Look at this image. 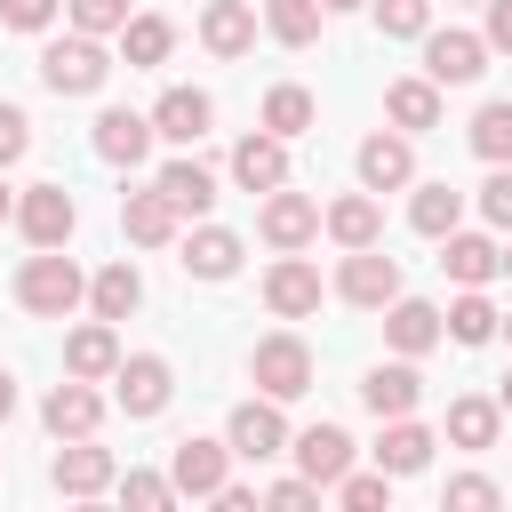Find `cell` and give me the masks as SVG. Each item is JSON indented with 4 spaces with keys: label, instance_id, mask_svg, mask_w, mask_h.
<instances>
[{
    "label": "cell",
    "instance_id": "cell-22",
    "mask_svg": "<svg viewBox=\"0 0 512 512\" xmlns=\"http://www.w3.org/2000/svg\"><path fill=\"white\" fill-rule=\"evenodd\" d=\"M200 48L224 56V64H240L256 48V0H208L200 8Z\"/></svg>",
    "mask_w": 512,
    "mask_h": 512
},
{
    "label": "cell",
    "instance_id": "cell-54",
    "mask_svg": "<svg viewBox=\"0 0 512 512\" xmlns=\"http://www.w3.org/2000/svg\"><path fill=\"white\" fill-rule=\"evenodd\" d=\"M496 336H504V344H512V312H496Z\"/></svg>",
    "mask_w": 512,
    "mask_h": 512
},
{
    "label": "cell",
    "instance_id": "cell-19",
    "mask_svg": "<svg viewBox=\"0 0 512 512\" xmlns=\"http://www.w3.org/2000/svg\"><path fill=\"white\" fill-rule=\"evenodd\" d=\"M216 128V96L208 88H160V104H152V136H168V144H200Z\"/></svg>",
    "mask_w": 512,
    "mask_h": 512
},
{
    "label": "cell",
    "instance_id": "cell-41",
    "mask_svg": "<svg viewBox=\"0 0 512 512\" xmlns=\"http://www.w3.org/2000/svg\"><path fill=\"white\" fill-rule=\"evenodd\" d=\"M64 16H72V32H96V40H112L136 8L128 0H64Z\"/></svg>",
    "mask_w": 512,
    "mask_h": 512
},
{
    "label": "cell",
    "instance_id": "cell-23",
    "mask_svg": "<svg viewBox=\"0 0 512 512\" xmlns=\"http://www.w3.org/2000/svg\"><path fill=\"white\" fill-rule=\"evenodd\" d=\"M232 184H240V192H272V184H288V136H272V128L240 136V144H232Z\"/></svg>",
    "mask_w": 512,
    "mask_h": 512
},
{
    "label": "cell",
    "instance_id": "cell-6",
    "mask_svg": "<svg viewBox=\"0 0 512 512\" xmlns=\"http://www.w3.org/2000/svg\"><path fill=\"white\" fill-rule=\"evenodd\" d=\"M224 448L240 456V464H272V456H288V416H280V400H240L232 416H224Z\"/></svg>",
    "mask_w": 512,
    "mask_h": 512
},
{
    "label": "cell",
    "instance_id": "cell-12",
    "mask_svg": "<svg viewBox=\"0 0 512 512\" xmlns=\"http://www.w3.org/2000/svg\"><path fill=\"white\" fill-rule=\"evenodd\" d=\"M488 72V40L480 32H424V80H440V88H472Z\"/></svg>",
    "mask_w": 512,
    "mask_h": 512
},
{
    "label": "cell",
    "instance_id": "cell-7",
    "mask_svg": "<svg viewBox=\"0 0 512 512\" xmlns=\"http://www.w3.org/2000/svg\"><path fill=\"white\" fill-rule=\"evenodd\" d=\"M352 168H360V192H408L416 184V136H400V128H376V136H360V152H352Z\"/></svg>",
    "mask_w": 512,
    "mask_h": 512
},
{
    "label": "cell",
    "instance_id": "cell-29",
    "mask_svg": "<svg viewBox=\"0 0 512 512\" xmlns=\"http://www.w3.org/2000/svg\"><path fill=\"white\" fill-rule=\"evenodd\" d=\"M384 120H392L400 136H424V128H440V80H424V72L392 80V88H384Z\"/></svg>",
    "mask_w": 512,
    "mask_h": 512
},
{
    "label": "cell",
    "instance_id": "cell-53",
    "mask_svg": "<svg viewBox=\"0 0 512 512\" xmlns=\"http://www.w3.org/2000/svg\"><path fill=\"white\" fill-rule=\"evenodd\" d=\"M496 408H504V416H512V376H504V384H496Z\"/></svg>",
    "mask_w": 512,
    "mask_h": 512
},
{
    "label": "cell",
    "instance_id": "cell-1",
    "mask_svg": "<svg viewBox=\"0 0 512 512\" xmlns=\"http://www.w3.org/2000/svg\"><path fill=\"white\" fill-rule=\"evenodd\" d=\"M16 304H24L32 320H72V312L88 304V272H80L64 248H32V256L16 264Z\"/></svg>",
    "mask_w": 512,
    "mask_h": 512
},
{
    "label": "cell",
    "instance_id": "cell-49",
    "mask_svg": "<svg viewBox=\"0 0 512 512\" xmlns=\"http://www.w3.org/2000/svg\"><path fill=\"white\" fill-rule=\"evenodd\" d=\"M8 416H16V376L0 368V424H8Z\"/></svg>",
    "mask_w": 512,
    "mask_h": 512
},
{
    "label": "cell",
    "instance_id": "cell-34",
    "mask_svg": "<svg viewBox=\"0 0 512 512\" xmlns=\"http://www.w3.org/2000/svg\"><path fill=\"white\" fill-rule=\"evenodd\" d=\"M264 128L272 136H304V128H320V104H312V88L304 80H280V88H264Z\"/></svg>",
    "mask_w": 512,
    "mask_h": 512
},
{
    "label": "cell",
    "instance_id": "cell-46",
    "mask_svg": "<svg viewBox=\"0 0 512 512\" xmlns=\"http://www.w3.org/2000/svg\"><path fill=\"white\" fill-rule=\"evenodd\" d=\"M24 152H32V120H24L16 104H0V168H16Z\"/></svg>",
    "mask_w": 512,
    "mask_h": 512
},
{
    "label": "cell",
    "instance_id": "cell-55",
    "mask_svg": "<svg viewBox=\"0 0 512 512\" xmlns=\"http://www.w3.org/2000/svg\"><path fill=\"white\" fill-rule=\"evenodd\" d=\"M464 8H480V0H464Z\"/></svg>",
    "mask_w": 512,
    "mask_h": 512
},
{
    "label": "cell",
    "instance_id": "cell-45",
    "mask_svg": "<svg viewBox=\"0 0 512 512\" xmlns=\"http://www.w3.org/2000/svg\"><path fill=\"white\" fill-rule=\"evenodd\" d=\"M256 504H272V512H304V504H320V488H312L304 472H288V480H272Z\"/></svg>",
    "mask_w": 512,
    "mask_h": 512
},
{
    "label": "cell",
    "instance_id": "cell-21",
    "mask_svg": "<svg viewBox=\"0 0 512 512\" xmlns=\"http://www.w3.org/2000/svg\"><path fill=\"white\" fill-rule=\"evenodd\" d=\"M384 344H392L400 360H424V352L440 344V304H424V296L400 288V296L384 304Z\"/></svg>",
    "mask_w": 512,
    "mask_h": 512
},
{
    "label": "cell",
    "instance_id": "cell-8",
    "mask_svg": "<svg viewBox=\"0 0 512 512\" xmlns=\"http://www.w3.org/2000/svg\"><path fill=\"white\" fill-rule=\"evenodd\" d=\"M336 296L360 304V312H384V304L400 296V256H384V240H376V248H344V264H336Z\"/></svg>",
    "mask_w": 512,
    "mask_h": 512
},
{
    "label": "cell",
    "instance_id": "cell-31",
    "mask_svg": "<svg viewBox=\"0 0 512 512\" xmlns=\"http://www.w3.org/2000/svg\"><path fill=\"white\" fill-rule=\"evenodd\" d=\"M496 440H504V408L488 392L448 400V448H496Z\"/></svg>",
    "mask_w": 512,
    "mask_h": 512
},
{
    "label": "cell",
    "instance_id": "cell-11",
    "mask_svg": "<svg viewBox=\"0 0 512 512\" xmlns=\"http://www.w3.org/2000/svg\"><path fill=\"white\" fill-rule=\"evenodd\" d=\"M288 456H296V472L328 496V488L352 472V432H344V424H304V432H288Z\"/></svg>",
    "mask_w": 512,
    "mask_h": 512
},
{
    "label": "cell",
    "instance_id": "cell-26",
    "mask_svg": "<svg viewBox=\"0 0 512 512\" xmlns=\"http://www.w3.org/2000/svg\"><path fill=\"white\" fill-rule=\"evenodd\" d=\"M432 448H440V432H432V424H416V416H384V440H376V464H384L392 480H416V472L432 464Z\"/></svg>",
    "mask_w": 512,
    "mask_h": 512
},
{
    "label": "cell",
    "instance_id": "cell-38",
    "mask_svg": "<svg viewBox=\"0 0 512 512\" xmlns=\"http://www.w3.org/2000/svg\"><path fill=\"white\" fill-rule=\"evenodd\" d=\"M368 16H376L384 40H424L432 32V0H368Z\"/></svg>",
    "mask_w": 512,
    "mask_h": 512
},
{
    "label": "cell",
    "instance_id": "cell-30",
    "mask_svg": "<svg viewBox=\"0 0 512 512\" xmlns=\"http://www.w3.org/2000/svg\"><path fill=\"white\" fill-rule=\"evenodd\" d=\"M136 304H144V272H136V264H128V256H112V264H104V272H96V280H88V312H96V320H112V328H120V320H128V312H136Z\"/></svg>",
    "mask_w": 512,
    "mask_h": 512
},
{
    "label": "cell",
    "instance_id": "cell-14",
    "mask_svg": "<svg viewBox=\"0 0 512 512\" xmlns=\"http://www.w3.org/2000/svg\"><path fill=\"white\" fill-rule=\"evenodd\" d=\"M88 144H96V160H112V168H144V152H152V112L104 104L96 128H88Z\"/></svg>",
    "mask_w": 512,
    "mask_h": 512
},
{
    "label": "cell",
    "instance_id": "cell-48",
    "mask_svg": "<svg viewBox=\"0 0 512 512\" xmlns=\"http://www.w3.org/2000/svg\"><path fill=\"white\" fill-rule=\"evenodd\" d=\"M208 504H224V512H256V488H248V480H224Z\"/></svg>",
    "mask_w": 512,
    "mask_h": 512
},
{
    "label": "cell",
    "instance_id": "cell-40",
    "mask_svg": "<svg viewBox=\"0 0 512 512\" xmlns=\"http://www.w3.org/2000/svg\"><path fill=\"white\" fill-rule=\"evenodd\" d=\"M112 488H120V504H136V512H168V504H176V480H168V472H120Z\"/></svg>",
    "mask_w": 512,
    "mask_h": 512
},
{
    "label": "cell",
    "instance_id": "cell-50",
    "mask_svg": "<svg viewBox=\"0 0 512 512\" xmlns=\"http://www.w3.org/2000/svg\"><path fill=\"white\" fill-rule=\"evenodd\" d=\"M16 216V192H8V168H0V224Z\"/></svg>",
    "mask_w": 512,
    "mask_h": 512
},
{
    "label": "cell",
    "instance_id": "cell-3",
    "mask_svg": "<svg viewBox=\"0 0 512 512\" xmlns=\"http://www.w3.org/2000/svg\"><path fill=\"white\" fill-rule=\"evenodd\" d=\"M248 384L264 392V400H304L312 392V344L296 336V328H272V336H256V352H248Z\"/></svg>",
    "mask_w": 512,
    "mask_h": 512
},
{
    "label": "cell",
    "instance_id": "cell-20",
    "mask_svg": "<svg viewBox=\"0 0 512 512\" xmlns=\"http://www.w3.org/2000/svg\"><path fill=\"white\" fill-rule=\"evenodd\" d=\"M320 232H328L336 248H376V240H384V200H376V192H336V200L320 208Z\"/></svg>",
    "mask_w": 512,
    "mask_h": 512
},
{
    "label": "cell",
    "instance_id": "cell-52",
    "mask_svg": "<svg viewBox=\"0 0 512 512\" xmlns=\"http://www.w3.org/2000/svg\"><path fill=\"white\" fill-rule=\"evenodd\" d=\"M496 272H504V280H512V232H504V256H496Z\"/></svg>",
    "mask_w": 512,
    "mask_h": 512
},
{
    "label": "cell",
    "instance_id": "cell-15",
    "mask_svg": "<svg viewBox=\"0 0 512 512\" xmlns=\"http://www.w3.org/2000/svg\"><path fill=\"white\" fill-rule=\"evenodd\" d=\"M48 480H56V496H104V488L120 480V464H112V448H96V432H88V440H64V448H56Z\"/></svg>",
    "mask_w": 512,
    "mask_h": 512
},
{
    "label": "cell",
    "instance_id": "cell-37",
    "mask_svg": "<svg viewBox=\"0 0 512 512\" xmlns=\"http://www.w3.org/2000/svg\"><path fill=\"white\" fill-rule=\"evenodd\" d=\"M464 136H472V152H480L488 168H504V160H512V96H496V104H480Z\"/></svg>",
    "mask_w": 512,
    "mask_h": 512
},
{
    "label": "cell",
    "instance_id": "cell-51",
    "mask_svg": "<svg viewBox=\"0 0 512 512\" xmlns=\"http://www.w3.org/2000/svg\"><path fill=\"white\" fill-rule=\"evenodd\" d=\"M320 8H328V16H352V8H368V0H320Z\"/></svg>",
    "mask_w": 512,
    "mask_h": 512
},
{
    "label": "cell",
    "instance_id": "cell-28",
    "mask_svg": "<svg viewBox=\"0 0 512 512\" xmlns=\"http://www.w3.org/2000/svg\"><path fill=\"white\" fill-rule=\"evenodd\" d=\"M112 40H120V64H128V72H152V64H168V56H176V24H168V16H152V8H136Z\"/></svg>",
    "mask_w": 512,
    "mask_h": 512
},
{
    "label": "cell",
    "instance_id": "cell-13",
    "mask_svg": "<svg viewBox=\"0 0 512 512\" xmlns=\"http://www.w3.org/2000/svg\"><path fill=\"white\" fill-rule=\"evenodd\" d=\"M40 424H48V440H88V432L104 424V392H96L88 376H64V384H48Z\"/></svg>",
    "mask_w": 512,
    "mask_h": 512
},
{
    "label": "cell",
    "instance_id": "cell-33",
    "mask_svg": "<svg viewBox=\"0 0 512 512\" xmlns=\"http://www.w3.org/2000/svg\"><path fill=\"white\" fill-rule=\"evenodd\" d=\"M408 224H416L424 240H448V232L464 224V192H456V184H408Z\"/></svg>",
    "mask_w": 512,
    "mask_h": 512
},
{
    "label": "cell",
    "instance_id": "cell-2",
    "mask_svg": "<svg viewBox=\"0 0 512 512\" xmlns=\"http://www.w3.org/2000/svg\"><path fill=\"white\" fill-rule=\"evenodd\" d=\"M104 80H112V48L96 32H64V40L40 48V88L48 96H96Z\"/></svg>",
    "mask_w": 512,
    "mask_h": 512
},
{
    "label": "cell",
    "instance_id": "cell-42",
    "mask_svg": "<svg viewBox=\"0 0 512 512\" xmlns=\"http://www.w3.org/2000/svg\"><path fill=\"white\" fill-rule=\"evenodd\" d=\"M440 504H448V512H488V504H504V488H496L488 472H456V480L440 488Z\"/></svg>",
    "mask_w": 512,
    "mask_h": 512
},
{
    "label": "cell",
    "instance_id": "cell-9",
    "mask_svg": "<svg viewBox=\"0 0 512 512\" xmlns=\"http://www.w3.org/2000/svg\"><path fill=\"white\" fill-rule=\"evenodd\" d=\"M320 296H328V280H320V264H312L304 248L272 256V272H264V304H272V320H312Z\"/></svg>",
    "mask_w": 512,
    "mask_h": 512
},
{
    "label": "cell",
    "instance_id": "cell-4",
    "mask_svg": "<svg viewBox=\"0 0 512 512\" xmlns=\"http://www.w3.org/2000/svg\"><path fill=\"white\" fill-rule=\"evenodd\" d=\"M104 384H112V408L144 424V416H160V408H168V392H176V368H168L160 352H120V368H112Z\"/></svg>",
    "mask_w": 512,
    "mask_h": 512
},
{
    "label": "cell",
    "instance_id": "cell-5",
    "mask_svg": "<svg viewBox=\"0 0 512 512\" xmlns=\"http://www.w3.org/2000/svg\"><path fill=\"white\" fill-rule=\"evenodd\" d=\"M32 248H64L72 232H80V200L64 192V184H24L16 192V216H8Z\"/></svg>",
    "mask_w": 512,
    "mask_h": 512
},
{
    "label": "cell",
    "instance_id": "cell-24",
    "mask_svg": "<svg viewBox=\"0 0 512 512\" xmlns=\"http://www.w3.org/2000/svg\"><path fill=\"white\" fill-rule=\"evenodd\" d=\"M496 256H504L496 232H464V224H456V232L440 240V272H448L456 288H488V280H496Z\"/></svg>",
    "mask_w": 512,
    "mask_h": 512
},
{
    "label": "cell",
    "instance_id": "cell-10",
    "mask_svg": "<svg viewBox=\"0 0 512 512\" xmlns=\"http://www.w3.org/2000/svg\"><path fill=\"white\" fill-rule=\"evenodd\" d=\"M256 232H264V248H280V256H288V248H312V240H320V200L272 184L264 208H256Z\"/></svg>",
    "mask_w": 512,
    "mask_h": 512
},
{
    "label": "cell",
    "instance_id": "cell-47",
    "mask_svg": "<svg viewBox=\"0 0 512 512\" xmlns=\"http://www.w3.org/2000/svg\"><path fill=\"white\" fill-rule=\"evenodd\" d=\"M480 8H488V24H480L488 56H512V0H480Z\"/></svg>",
    "mask_w": 512,
    "mask_h": 512
},
{
    "label": "cell",
    "instance_id": "cell-16",
    "mask_svg": "<svg viewBox=\"0 0 512 512\" xmlns=\"http://www.w3.org/2000/svg\"><path fill=\"white\" fill-rule=\"evenodd\" d=\"M168 480H176V496H216L224 480H232V448L224 440H176L168 448Z\"/></svg>",
    "mask_w": 512,
    "mask_h": 512
},
{
    "label": "cell",
    "instance_id": "cell-18",
    "mask_svg": "<svg viewBox=\"0 0 512 512\" xmlns=\"http://www.w3.org/2000/svg\"><path fill=\"white\" fill-rule=\"evenodd\" d=\"M416 400H424V376H416V360H376L368 376H360V408L384 424V416H416Z\"/></svg>",
    "mask_w": 512,
    "mask_h": 512
},
{
    "label": "cell",
    "instance_id": "cell-35",
    "mask_svg": "<svg viewBox=\"0 0 512 512\" xmlns=\"http://www.w3.org/2000/svg\"><path fill=\"white\" fill-rule=\"evenodd\" d=\"M320 24H328V8H320V0H264V32H272L280 48H312V40H320Z\"/></svg>",
    "mask_w": 512,
    "mask_h": 512
},
{
    "label": "cell",
    "instance_id": "cell-25",
    "mask_svg": "<svg viewBox=\"0 0 512 512\" xmlns=\"http://www.w3.org/2000/svg\"><path fill=\"white\" fill-rule=\"evenodd\" d=\"M112 368H120V328L88 312V320L64 336V376H88V384H104Z\"/></svg>",
    "mask_w": 512,
    "mask_h": 512
},
{
    "label": "cell",
    "instance_id": "cell-44",
    "mask_svg": "<svg viewBox=\"0 0 512 512\" xmlns=\"http://www.w3.org/2000/svg\"><path fill=\"white\" fill-rule=\"evenodd\" d=\"M64 16V0H0V24L8 32H48Z\"/></svg>",
    "mask_w": 512,
    "mask_h": 512
},
{
    "label": "cell",
    "instance_id": "cell-27",
    "mask_svg": "<svg viewBox=\"0 0 512 512\" xmlns=\"http://www.w3.org/2000/svg\"><path fill=\"white\" fill-rule=\"evenodd\" d=\"M240 256H248V248H240V232H224V224H192L176 264H184L192 280H232V272H240Z\"/></svg>",
    "mask_w": 512,
    "mask_h": 512
},
{
    "label": "cell",
    "instance_id": "cell-39",
    "mask_svg": "<svg viewBox=\"0 0 512 512\" xmlns=\"http://www.w3.org/2000/svg\"><path fill=\"white\" fill-rule=\"evenodd\" d=\"M328 496H336L344 512H384V504H392V472H384V464H376V472H344Z\"/></svg>",
    "mask_w": 512,
    "mask_h": 512
},
{
    "label": "cell",
    "instance_id": "cell-17",
    "mask_svg": "<svg viewBox=\"0 0 512 512\" xmlns=\"http://www.w3.org/2000/svg\"><path fill=\"white\" fill-rule=\"evenodd\" d=\"M120 232H128L136 248H176V240H184V216L168 208L160 184H144V192H120Z\"/></svg>",
    "mask_w": 512,
    "mask_h": 512
},
{
    "label": "cell",
    "instance_id": "cell-32",
    "mask_svg": "<svg viewBox=\"0 0 512 512\" xmlns=\"http://www.w3.org/2000/svg\"><path fill=\"white\" fill-rule=\"evenodd\" d=\"M152 184L168 192L176 216H208V208H216V168H200V160H168Z\"/></svg>",
    "mask_w": 512,
    "mask_h": 512
},
{
    "label": "cell",
    "instance_id": "cell-43",
    "mask_svg": "<svg viewBox=\"0 0 512 512\" xmlns=\"http://www.w3.org/2000/svg\"><path fill=\"white\" fill-rule=\"evenodd\" d=\"M472 208L488 216V232H512V160H504V168H488V184L472 192Z\"/></svg>",
    "mask_w": 512,
    "mask_h": 512
},
{
    "label": "cell",
    "instance_id": "cell-36",
    "mask_svg": "<svg viewBox=\"0 0 512 512\" xmlns=\"http://www.w3.org/2000/svg\"><path fill=\"white\" fill-rule=\"evenodd\" d=\"M440 336H456V344H496V304H488V288H464V296L440 312Z\"/></svg>",
    "mask_w": 512,
    "mask_h": 512
}]
</instances>
